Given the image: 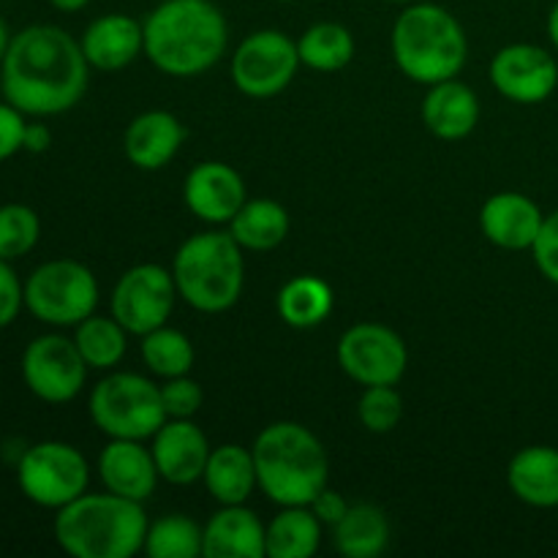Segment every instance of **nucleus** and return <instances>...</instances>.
Segmentation results:
<instances>
[{
	"mask_svg": "<svg viewBox=\"0 0 558 558\" xmlns=\"http://www.w3.org/2000/svg\"><path fill=\"white\" fill-rule=\"evenodd\" d=\"M90 80L82 44L58 25H31L11 36L0 63V93L31 118H52L82 101Z\"/></svg>",
	"mask_w": 558,
	"mask_h": 558,
	"instance_id": "1",
	"label": "nucleus"
},
{
	"mask_svg": "<svg viewBox=\"0 0 558 558\" xmlns=\"http://www.w3.org/2000/svg\"><path fill=\"white\" fill-rule=\"evenodd\" d=\"M142 25L145 54L161 74L189 80L227 54V16L213 0H163Z\"/></svg>",
	"mask_w": 558,
	"mask_h": 558,
	"instance_id": "2",
	"label": "nucleus"
},
{
	"mask_svg": "<svg viewBox=\"0 0 558 558\" xmlns=\"http://www.w3.org/2000/svg\"><path fill=\"white\" fill-rule=\"evenodd\" d=\"M259 490L278 507H308L327 488L330 461L319 436L305 425L281 420L256 436L254 447Z\"/></svg>",
	"mask_w": 558,
	"mask_h": 558,
	"instance_id": "3",
	"label": "nucleus"
},
{
	"mask_svg": "<svg viewBox=\"0 0 558 558\" xmlns=\"http://www.w3.org/2000/svg\"><path fill=\"white\" fill-rule=\"evenodd\" d=\"M147 521L142 501L118 494H82L54 515V539L74 558H131L145 550Z\"/></svg>",
	"mask_w": 558,
	"mask_h": 558,
	"instance_id": "4",
	"label": "nucleus"
},
{
	"mask_svg": "<svg viewBox=\"0 0 558 558\" xmlns=\"http://www.w3.org/2000/svg\"><path fill=\"white\" fill-rule=\"evenodd\" d=\"M390 49L401 74L420 85H436L461 74L469 41L445 5L409 3L392 25Z\"/></svg>",
	"mask_w": 558,
	"mask_h": 558,
	"instance_id": "5",
	"label": "nucleus"
},
{
	"mask_svg": "<svg viewBox=\"0 0 558 558\" xmlns=\"http://www.w3.org/2000/svg\"><path fill=\"white\" fill-rule=\"evenodd\" d=\"M180 300L202 314H223L238 305L245 283L243 248L227 232H202L185 240L172 262Z\"/></svg>",
	"mask_w": 558,
	"mask_h": 558,
	"instance_id": "6",
	"label": "nucleus"
},
{
	"mask_svg": "<svg viewBox=\"0 0 558 558\" xmlns=\"http://www.w3.org/2000/svg\"><path fill=\"white\" fill-rule=\"evenodd\" d=\"M87 409L93 425L109 439H153L169 420L161 401V387L131 371H114L104 376L93 387Z\"/></svg>",
	"mask_w": 558,
	"mask_h": 558,
	"instance_id": "7",
	"label": "nucleus"
},
{
	"mask_svg": "<svg viewBox=\"0 0 558 558\" xmlns=\"http://www.w3.org/2000/svg\"><path fill=\"white\" fill-rule=\"evenodd\" d=\"M98 281L76 259H52L38 265L25 281V308L52 327H76L96 314Z\"/></svg>",
	"mask_w": 558,
	"mask_h": 558,
	"instance_id": "8",
	"label": "nucleus"
},
{
	"mask_svg": "<svg viewBox=\"0 0 558 558\" xmlns=\"http://www.w3.org/2000/svg\"><path fill=\"white\" fill-rule=\"evenodd\" d=\"M16 483L33 505L58 512L87 494L90 466L87 458L65 441H38L22 452L16 463Z\"/></svg>",
	"mask_w": 558,
	"mask_h": 558,
	"instance_id": "9",
	"label": "nucleus"
},
{
	"mask_svg": "<svg viewBox=\"0 0 558 558\" xmlns=\"http://www.w3.org/2000/svg\"><path fill=\"white\" fill-rule=\"evenodd\" d=\"M298 41L281 31H256L232 54V82L243 96L272 98L287 90L300 69Z\"/></svg>",
	"mask_w": 558,
	"mask_h": 558,
	"instance_id": "10",
	"label": "nucleus"
},
{
	"mask_svg": "<svg viewBox=\"0 0 558 558\" xmlns=\"http://www.w3.org/2000/svg\"><path fill=\"white\" fill-rule=\"evenodd\" d=\"M338 365L363 387L398 385L409 368V349L392 327L360 322L338 338Z\"/></svg>",
	"mask_w": 558,
	"mask_h": 558,
	"instance_id": "11",
	"label": "nucleus"
},
{
	"mask_svg": "<svg viewBox=\"0 0 558 558\" xmlns=\"http://www.w3.org/2000/svg\"><path fill=\"white\" fill-rule=\"evenodd\" d=\"M178 298L172 270L161 265H136L114 283L109 311L131 336L142 338L167 325Z\"/></svg>",
	"mask_w": 558,
	"mask_h": 558,
	"instance_id": "12",
	"label": "nucleus"
},
{
	"mask_svg": "<svg viewBox=\"0 0 558 558\" xmlns=\"http://www.w3.org/2000/svg\"><path fill=\"white\" fill-rule=\"evenodd\" d=\"M87 363L76 349L74 338L49 336L33 338L22 352V379H25L27 390L44 403H60L74 401L82 392L87 381Z\"/></svg>",
	"mask_w": 558,
	"mask_h": 558,
	"instance_id": "13",
	"label": "nucleus"
},
{
	"mask_svg": "<svg viewBox=\"0 0 558 558\" xmlns=\"http://www.w3.org/2000/svg\"><path fill=\"white\" fill-rule=\"evenodd\" d=\"M490 85L512 104L534 107L554 96L558 87V63L537 44H510L499 49L488 65Z\"/></svg>",
	"mask_w": 558,
	"mask_h": 558,
	"instance_id": "14",
	"label": "nucleus"
},
{
	"mask_svg": "<svg viewBox=\"0 0 558 558\" xmlns=\"http://www.w3.org/2000/svg\"><path fill=\"white\" fill-rule=\"evenodd\" d=\"M185 207L205 223H229L245 205V183L223 161H202L185 174Z\"/></svg>",
	"mask_w": 558,
	"mask_h": 558,
	"instance_id": "15",
	"label": "nucleus"
},
{
	"mask_svg": "<svg viewBox=\"0 0 558 558\" xmlns=\"http://www.w3.org/2000/svg\"><path fill=\"white\" fill-rule=\"evenodd\" d=\"M150 452L161 480L172 485H194L205 474L213 447L194 420H167L153 436Z\"/></svg>",
	"mask_w": 558,
	"mask_h": 558,
	"instance_id": "16",
	"label": "nucleus"
},
{
	"mask_svg": "<svg viewBox=\"0 0 558 558\" xmlns=\"http://www.w3.org/2000/svg\"><path fill=\"white\" fill-rule=\"evenodd\" d=\"M545 216L537 202L518 191H499L488 196L480 210V229L485 238L505 251H532Z\"/></svg>",
	"mask_w": 558,
	"mask_h": 558,
	"instance_id": "17",
	"label": "nucleus"
},
{
	"mask_svg": "<svg viewBox=\"0 0 558 558\" xmlns=\"http://www.w3.org/2000/svg\"><path fill=\"white\" fill-rule=\"evenodd\" d=\"M98 477L109 494L145 505L161 480L153 452L136 439H112L98 456Z\"/></svg>",
	"mask_w": 558,
	"mask_h": 558,
	"instance_id": "18",
	"label": "nucleus"
},
{
	"mask_svg": "<svg viewBox=\"0 0 558 558\" xmlns=\"http://www.w3.org/2000/svg\"><path fill=\"white\" fill-rule=\"evenodd\" d=\"M90 69L120 71L145 52V25L129 14H104L80 38Z\"/></svg>",
	"mask_w": 558,
	"mask_h": 558,
	"instance_id": "19",
	"label": "nucleus"
},
{
	"mask_svg": "<svg viewBox=\"0 0 558 558\" xmlns=\"http://www.w3.org/2000/svg\"><path fill=\"white\" fill-rule=\"evenodd\" d=\"M185 129L167 109H150L136 114L123 136L125 158L142 172H158L180 153Z\"/></svg>",
	"mask_w": 558,
	"mask_h": 558,
	"instance_id": "20",
	"label": "nucleus"
},
{
	"mask_svg": "<svg viewBox=\"0 0 558 558\" xmlns=\"http://www.w3.org/2000/svg\"><path fill=\"white\" fill-rule=\"evenodd\" d=\"M205 558H265L267 526L245 505H223L205 526Z\"/></svg>",
	"mask_w": 558,
	"mask_h": 558,
	"instance_id": "21",
	"label": "nucleus"
},
{
	"mask_svg": "<svg viewBox=\"0 0 558 558\" xmlns=\"http://www.w3.org/2000/svg\"><path fill=\"white\" fill-rule=\"evenodd\" d=\"M423 123L436 140H466L480 123L477 93L458 82L456 76L428 85V93L423 98Z\"/></svg>",
	"mask_w": 558,
	"mask_h": 558,
	"instance_id": "22",
	"label": "nucleus"
},
{
	"mask_svg": "<svg viewBox=\"0 0 558 558\" xmlns=\"http://www.w3.org/2000/svg\"><path fill=\"white\" fill-rule=\"evenodd\" d=\"M507 485L523 505L537 510L558 507V450L548 445H532L515 452L507 466Z\"/></svg>",
	"mask_w": 558,
	"mask_h": 558,
	"instance_id": "23",
	"label": "nucleus"
},
{
	"mask_svg": "<svg viewBox=\"0 0 558 558\" xmlns=\"http://www.w3.org/2000/svg\"><path fill=\"white\" fill-rule=\"evenodd\" d=\"M207 494L218 505H245L251 499L259 480H256L254 452L240 445H221L207 458L205 474H202Z\"/></svg>",
	"mask_w": 558,
	"mask_h": 558,
	"instance_id": "24",
	"label": "nucleus"
},
{
	"mask_svg": "<svg viewBox=\"0 0 558 558\" xmlns=\"http://www.w3.org/2000/svg\"><path fill=\"white\" fill-rule=\"evenodd\" d=\"M332 545L347 558H376L390 545V521L376 505H352L332 526Z\"/></svg>",
	"mask_w": 558,
	"mask_h": 558,
	"instance_id": "25",
	"label": "nucleus"
},
{
	"mask_svg": "<svg viewBox=\"0 0 558 558\" xmlns=\"http://www.w3.org/2000/svg\"><path fill=\"white\" fill-rule=\"evenodd\" d=\"M229 234L240 243L243 251H265L278 248L289 234V213L276 199H245L238 216L229 221Z\"/></svg>",
	"mask_w": 558,
	"mask_h": 558,
	"instance_id": "26",
	"label": "nucleus"
},
{
	"mask_svg": "<svg viewBox=\"0 0 558 558\" xmlns=\"http://www.w3.org/2000/svg\"><path fill=\"white\" fill-rule=\"evenodd\" d=\"M325 523L311 507H281L267 523V558H311L322 545Z\"/></svg>",
	"mask_w": 558,
	"mask_h": 558,
	"instance_id": "27",
	"label": "nucleus"
},
{
	"mask_svg": "<svg viewBox=\"0 0 558 558\" xmlns=\"http://www.w3.org/2000/svg\"><path fill=\"white\" fill-rule=\"evenodd\" d=\"M332 289L330 283L316 276H294L278 292V314L294 330H311L319 327L332 314Z\"/></svg>",
	"mask_w": 558,
	"mask_h": 558,
	"instance_id": "28",
	"label": "nucleus"
},
{
	"mask_svg": "<svg viewBox=\"0 0 558 558\" xmlns=\"http://www.w3.org/2000/svg\"><path fill=\"white\" fill-rule=\"evenodd\" d=\"M129 336L131 332L112 314H90L76 325L74 343L82 357H85L87 368L112 371L123 363L125 349H129Z\"/></svg>",
	"mask_w": 558,
	"mask_h": 558,
	"instance_id": "29",
	"label": "nucleus"
},
{
	"mask_svg": "<svg viewBox=\"0 0 558 558\" xmlns=\"http://www.w3.org/2000/svg\"><path fill=\"white\" fill-rule=\"evenodd\" d=\"M298 54L308 69L332 74L352 63L354 36L341 22H316L298 38Z\"/></svg>",
	"mask_w": 558,
	"mask_h": 558,
	"instance_id": "30",
	"label": "nucleus"
},
{
	"mask_svg": "<svg viewBox=\"0 0 558 558\" xmlns=\"http://www.w3.org/2000/svg\"><path fill=\"white\" fill-rule=\"evenodd\" d=\"M140 352L142 363L158 379H174V376L191 374L196 357L191 338L183 330H174V327L167 325L142 336Z\"/></svg>",
	"mask_w": 558,
	"mask_h": 558,
	"instance_id": "31",
	"label": "nucleus"
},
{
	"mask_svg": "<svg viewBox=\"0 0 558 558\" xmlns=\"http://www.w3.org/2000/svg\"><path fill=\"white\" fill-rule=\"evenodd\" d=\"M205 545V529L185 515H163L147 526L145 554L150 558H196Z\"/></svg>",
	"mask_w": 558,
	"mask_h": 558,
	"instance_id": "32",
	"label": "nucleus"
},
{
	"mask_svg": "<svg viewBox=\"0 0 558 558\" xmlns=\"http://www.w3.org/2000/svg\"><path fill=\"white\" fill-rule=\"evenodd\" d=\"M41 238V218L22 202L0 205V259H22Z\"/></svg>",
	"mask_w": 558,
	"mask_h": 558,
	"instance_id": "33",
	"label": "nucleus"
},
{
	"mask_svg": "<svg viewBox=\"0 0 558 558\" xmlns=\"http://www.w3.org/2000/svg\"><path fill=\"white\" fill-rule=\"evenodd\" d=\"M403 417V398L396 385L363 387L357 401V420L371 434H390Z\"/></svg>",
	"mask_w": 558,
	"mask_h": 558,
	"instance_id": "34",
	"label": "nucleus"
},
{
	"mask_svg": "<svg viewBox=\"0 0 558 558\" xmlns=\"http://www.w3.org/2000/svg\"><path fill=\"white\" fill-rule=\"evenodd\" d=\"M158 387H161V401L169 420H194V414L202 409V401H205V392L189 374L163 379V385Z\"/></svg>",
	"mask_w": 558,
	"mask_h": 558,
	"instance_id": "35",
	"label": "nucleus"
},
{
	"mask_svg": "<svg viewBox=\"0 0 558 558\" xmlns=\"http://www.w3.org/2000/svg\"><path fill=\"white\" fill-rule=\"evenodd\" d=\"M532 256L537 270L558 287V210L545 216L537 243L532 245Z\"/></svg>",
	"mask_w": 558,
	"mask_h": 558,
	"instance_id": "36",
	"label": "nucleus"
},
{
	"mask_svg": "<svg viewBox=\"0 0 558 558\" xmlns=\"http://www.w3.org/2000/svg\"><path fill=\"white\" fill-rule=\"evenodd\" d=\"M25 308V283H20L11 262L0 259V330L9 327Z\"/></svg>",
	"mask_w": 558,
	"mask_h": 558,
	"instance_id": "37",
	"label": "nucleus"
},
{
	"mask_svg": "<svg viewBox=\"0 0 558 558\" xmlns=\"http://www.w3.org/2000/svg\"><path fill=\"white\" fill-rule=\"evenodd\" d=\"M25 112L9 104L0 101V163L9 161L11 156L22 150V136H25Z\"/></svg>",
	"mask_w": 558,
	"mask_h": 558,
	"instance_id": "38",
	"label": "nucleus"
},
{
	"mask_svg": "<svg viewBox=\"0 0 558 558\" xmlns=\"http://www.w3.org/2000/svg\"><path fill=\"white\" fill-rule=\"evenodd\" d=\"M311 510H314V515L319 518L322 523H325V526H336L338 521H341L343 515H347V510L352 505H349L347 499H343L341 494H338V490H330V488H325V490H319V494H316V499L311 501Z\"/></svg>",
	"mask_w": 558,
	"mask_h": 558,
	"instance_id": "39",
	"label": "nucleus"
},
{
	"mask_svg": "<svg viewBox=\"0 0 558 558\" xmlns=\"http://www.w3.org/2000/svg\"><path fill=\"white\" fill-rule=\"evenodd\" d=\"M52 145V131L47 123H27L25 136H22V150L33 153V156H41Z\"/></svg>",
	"mask_w": 558,
	"mask_h": 558,
	"instance_id": "40",
	"label": "nucleus"
},
{
	"mask_svg": "<svg viewBox=\"0 0 558 558\" xmlns=\"http://www.w3.org/2000/svg\"><path fill=\"white\" fill-rule=\"evenodd\" d=\"M49 3H52L58 11H63V14H76V11L85 9L90 0H49Z\"/></svg>",
	"mask_w": 558,
	"mask_h": 558,
	"instance_id": "41",
	"label": "nucleus"
},
{
	"mask_svg": "<svg viewBox=\"0 0 558 558\" xmlns=\"http://www.w3.org/2000/svg\"><path fill=\"white\" fill-rule=\"evenodd\" d=\"M548 36H550V41H554V47L558 49V0L548 14Z\"/></svg>",
	"mask_w": 558,
	"mask_h": 558,
	"instance_id": "42",
	"label": "nucleus"
},
{
	"mask_svg": "<svg viewBox=\"0 0 558 558\" xmlns=\"http://www.w3.org/2000/svg\"><path fill=\"white\" fill-rule=\"evenodd\" d=\"M9 44H11V33L9 27H5V22L0 20V63H3L5 52H9Z\"/></svg>",
	"mask_w": 558,
	"mask_h": 558,
	"instance_id": "43",
	"label": "nucleus"
},
{
	"mask_svg": "<svg viewBox=\"0 0 558 558\" xmlns=\"http://www.w3.org/2000/svg\"><path fill=\"white\" fill-rule=\"evenodd\" d=\"M387 3H401V5H409V3H414V0H387Z\"/></svg>",
	"mask_w": 558,
	"mask_h": 558,
	"instance_id": "44",
	"label": "nucleus"
},
{
	"mask_svg": "<svg viewBox=\"0 0 558 558\" xmlns=\"http://www.w3.org/2000/svg\"><path fill=\"white\" fill-rule=\"evenodd\" d=\"M278 3H292V0H278Z\"/></svg>",
	"mask_w": 558,
	"mask_h": 558,
	"instance_id": "45",
	"label": "nucleus"
}]
</instances>
